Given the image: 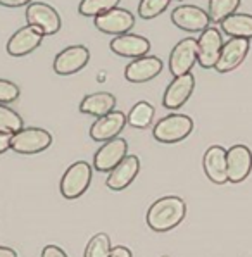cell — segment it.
<instances>
[{"label": "cell", "mask_w": 252, "mask_h": 257, "mask_svg": "<svg viewBox=\"0 0 252 257\" xmlns=\"http://www.w3.org/2000/svg\"><path fill=\"white\" fill-rule=\"evenodd\" d=\"M187 205L176 195H166L156 200L147 211V224L157 233L169 231L185 219Z\"/></svg>", "instance_id": "1"}, {"label": "cell", "mask_w": 252, "mask_h": 257, "mask_svg": "<svg viewBox=\"0 0 252 257\" xmlns=\"http://www.w3.org/2000/svg\"><path fill=\"white\" fill-rule=\"evenodd\" d=\"M192 130H194L192 117L185 114H169L154 126L152 135L161 144H178L190 135Z\"/></svg>", "instance_id": "2"}, {"label": "cell", "mask_w": 252, "mask_h": 257, "mask_svg": "<svg viewBox=\"0 0 252 257\" xmlns=\"http://www.w3.org/2000/svg\"><path fill=\"white\" fill-rule=\"evenodd\" d=\"M52 145V135L43 128H23L18 133L13 135L11 140V149L16 154H23V156H33V154H40Z\"/></svg>", "instance_id": "3"}, {"label": "cell", "mask_w": 252, "mask_h": 257, "mask_svg": "<svg viewBox=\"0 0 252 257\" xmlns=\"http://www.w3.org/2000/svg\"><path fill=\"white\" fill-rule=\"evenodd\" d=\"M92 181V166L85 161L71 164L61 180V195L68 200L78 199L88 190Z\"/></svg>", "instance_id": "4"}, {"label": "cell", "mask_w": 252, "mask_h": 257, "mask_svg": "<svg viewBox=\"0 0 252 257\" xmlns=\"http://www.w3.org/2000/svg\"><path fill=\"white\" fill-rule=\"evenodd\" d=\"M26 23L30 26H35L38 31L47 35H56L61 30V16L52 6L45 2H31L26 7Z\"/></svg>", "instance_id": "5"}, {"label": "cell", "mask_w": 252, "mask_h": 257, "mask_svg": "<svg viewBox=\"0 0 252 257\" xmlns=\"http://www.w3.org/2000/svg\"><path fill=\"white\" fill-rule=\"evenodd\" d=\"M199 57V47L194 38H183L173 47L169 55V71L173 76H182L190 73Z\"/></svg>", "instance_id": "6"}, {"label": "cell", "mask_w": 252, "mask_h": 257, "mask_svg": "<svg viewBox=\"0 0 252 257\" xmlns=\"http://www.w3.org/2000/svg\"><path fill=\"white\" fill-rule=\"evenodd\" d=\"M223 37L219 33L218 28H206L200 33L199 40H197V47H199V57L197 62L200 64V68L204 69H212L216 66L223 49Z\"/></svg>", "instance_id": "7"}, {"label": "cell", "mask_w": 252, "mask_h": 257, "mask_svg": "<svg viewBox=\"0 0 252 257\" xmlns=\"http://www.w3.org/2000/svg\"><path fill=\"white\" fill-rule=\"evenodd\" d=\"M126 156H128V144H126L124 138L116 137L109 142H104V145L95 152V156H93V168L100 173H109Z\"/></svg>", "instance_id": "8"}, {"label": "cell", "mask_w": 252, "mask_h": 257, "mask_svg": "<svg viewBox=\"0 0 252 257\" xmlns=\"http://www.w3.org/2000/svg\"><path fill=\"white\" fill-rule=\"evenodd\" d=\"M171 21L176 28L190 33H202L206 28H209L211 18L204 9L197 6H178L171 13Z\"/></svg>", "instance_id": "9"}, {"label": "cell", "mask_w": 252, "mask_h": 257, "mask_svg": "<svg viewBox=\"0 0 252 257\" xmlns=\"http://www.w3.org/2000/svg\"><path fill=\"white\" fill-rule=\"evenodd\" d=\"M95 28L98 31L105 35H124L135 25V16L130 11L121 9V7H114V9L107 11V13L93 18Z\"/></svg>", "instance_id": "10"}, {"label": "cell", "mask_w": 252, "mask_h": 257, "mask_svg": "<svg viewBox=\"0 0 252 257\" xmlns=\"http://www.w3.org/2000/svg\"><path fill=\"white\" fill-rule=\"evenodd\" d=\"M90 52L83 45H71L68 49L61 50L54 59V71L59 76H69L81 71L88 64Z\"/></svg>", "instance_id": "11"}, {"label": "cell", "mask_w": 252, "mask_h": 257, "mask_svg": "<svg viewBox=\"0 0 252 257\" xmlns=\"http://www.w3.org/2000/svg\"><path fill=\"white\" fill-rule=\"evenodd\" d=\"M228 181L242 183L252 171V152L247 145H233L226 150Z\"/></svg>", "instance_id": "12"}, {"label": "cell", "mask_w": 252, "mask_h": 257, "mask_svg": "<svg viewBox=\"0 0 252 257\" xmlns=\"http://www.w3.org/2000/svg\"><path fill=\"white\" fill-rule=\"evenodd\" d=\"M195 88V78L192 73L182 74V76H175V80L168 85L164 90L163 105L169 110H176L182 105L187 104V100L192 97Z\"/></svg>", "instance_id": "13"}, {"label": "cell", "mask_w": 252, "mask_h": 257, "mask_svg": "<svg viewBox=\"0 0 252 257\" xmlns=\"http://www.w3.org/2000/svg\"><path fill=\"white\" fill-rule=\"evenodd\" d=\"M249 50L250 42L247 38H230L226 43H223L221 54H219L214 69L218 73H230V71H233L242 64Z\"/></svg>", "instance_id": "14"}, {"label": "cell", "mask_w": 252, "mask_h": 257, "mask_svg": "<svg viewBox=\"0 0 252 257\" xmlns=\"http://www.w3.org/2000/svg\"><path fill=\"white\" fill-rule=\"evenodd\" d=\"M126 122H128V119H126L123 110H111L105 116L97 117L92 128H90V137L95 142H109L112 138L119 137Z\"/></svg>", "instance_id": "15"}, {"label": "cell", "mask_w": 252, "mask_h": 257, "mask_svg": "<svg viewBox=\"0 0 252 257\" xmlns=\"http://www.w3.org/2000/svg\"><path fill=\"white\" fill-rule=\"evenodd\" d=\"M43 35L35 26H23L9 38L7 42V52L13 57H25L40 47Z\"/></svg>", "instance_id": "16"}, {"label": "cell", "mask_w": 252, "mask_h": 257, "mask_svg": "<svg viewBox=\"0 0 252 257\" xmlns=\"http://www.w3.org/2000/svg\"><path fill=\"white\" fill-rule=\"evenodd\" d=\"M163 71V61L156 55H144L133 59L124 69V78L130 83H147Z\"/></svg>", "instance_id": "17"}, {"label": "cell", "mask_w": 252, "mask_h": 257, "mask_svg": "<svg viewBox=\"0 0 252 257\" xmlns=\"http://www.w3.org/2000/svg\"><path fill=\"white\" fill-rule=\"evenodd\" d=\"M109 47H111V50L116 55L132 57V59L144 57V55L151 52V42L147 38L140 37V35H133V33L117 35L116 38H112Z\"/></svg>", "instance_id": "18"}, {"label": "cell", "mask_w": 252, "mask_h": 257, "mask_svg": "<svg viewBox=\"0 0 252 257\" xmlns=\"http://www.w3.org/2000/svg\"><path fill=\"white\" fill-rule=\"evenodd\" d=\"M140 171V159L137 156H126L112 171H109L107 176V188L114 190V192H119L126 187L133 183V180L137 178Z\"/></svg>", "instance_id": "19"}, {"label": "cell", "mask_w": 252, "mask_h": 257, "mask_svg": "<svg viewBox=\"0 0 252 257\" xmlns=\"http://www.w3.org/2000/svg\"><path fill=\"white\" fill-rule=\"evenodd\" d=\"M204 173L212 183L223 185L228 181V166H226V150L219 145H212L204 154Z\"/></svg>", "instance_id": "20"}, {"label": "cell", "mask_w": 252, "mask_h": 257, "mask_svg": "<svg viewBox=\"0 0 252 257\" xmlns=\"http://www.w3.org/2000/svg\"><path fill=\"white\" fill-rule=\"evenodd\" d=\"M114 105H116V97L112 93L97 92V93L86 95L80 104V110L85 114H90V116L100 117L114 110Z\"/></svg>", "instance_id": "21"}, {"label": "cell", "mask_w": 252, "mask_h": 257, "mask_svg": "<svg viewBox=\"0 0 252 257\" xmlns=\"http://www.w3.org/2000/svg\"><path fill=\"white\" fill-rule=\"evenodd\" d=\"M223 33H226L231 38H252V16L250 14H240L235 13L223 19L221 23Z\"/></svg>", "instance_id": "22"}, {"label": "cell", "mask_w": 252, "mask_h": 257, "mask_svg": "<svg viewBox=\"0 0 252 257\" xmlns=\"http://www.w3.org/2000/svg\"><path fill=\"white\" fill-rule=\"evenodd\" d=\"M128 124L133 128H149L154 119V107L149 102H137L126 116Z\"/></svg>", "instance_id": "23"}, {"label": "cell", "mask_w": 252, "mask_h": 257, "mask_svg": "<svg viewBox=\"0 0 252 257\" xmlns=\"http://www.w3.org/2000/svg\"><path fill=\"white\" fill-rule=\"evenodd\" d=\"M242 0H209L207 14L212 23H221L228 16L235 14Z\"/></svg>", "instance_id": "24"}, {"label": "cell", "mask_w": 252, "mask_h": 257, "mask_svg": "<svg viewBox=\"0 0 252 257\" xmlns=\"http://www.w3.org/2000/svg\"><path fill=\"white\" fill-rule=\"evenodd\" d=\"M25 128V121L16 110L7 107L6 104H0V133L14 135L19 130Z\"/></svg>", "instance_id": "25"}, {"label": "cell", "mask_w": 252, "mask_h": 257, "mask_svg": "<svg viewBox=\"0 0 252 257\" xmlns=\"http://www.w3.org/2000/svg\"><path fill=\"white\" fill-rule=\"evenodd\" d=\"M119 2L121 0H81L78 11L85 18H97V16L117 7Z\"/></svg>", "instance_id": "26"}, {"label": "cell", "mask_w": 252, "mask_h": 257, "mask_svg": "<svg viewBox=\"0 0 252 257\" xmlns=\"http://www.w3.org/2000/svg\"><path fill=\"white\" fill-rule=\"evenodd\" d=\"M111 238L105 233H97L90 238L88 245L85 248L83 257H109L111 252Z\"/></svg>", "instance_id": "27"}, {"label": "cell", "mask_w": 252, "mask_h": 257, "mask_svg": "<svg viewBox=\"0 0 252 257\" xmlns=\"http://www.w3.org/2000/svg\"><path fill=\"white\" fill-rule=\"evenodd\" d=\"M171 0H140L139 16L142 19H154L168 9Z\"/></svg>", "instance_id": "28"}, {"label": "cell", "mask_w": 252, "mask_h": 257, "mask_svg": "<svg viewBox=\"0 0 252 257\" xmlns=\"http://www.w3.org/2000/svg\"><path fill=\"white\" fill-rule=\"evenodd\" d=\"M19 98V88L18 85L9 80L0 78V104H11V102Z\"/></svg>", "instance_id": "29"}, {"label": "cell", "mask_w": 252, "mask_h": 257, "mask_svg": "<svg viewBox=\"0 0 252 257\" xmlns=\"http://www.w3.org/2000/svg\"><path fill=\"white\" fill-rule=\"evenodd\" d=\"M40 257H68V254L57 245H47V247H43Z\"/></svg>", "instance_id": "30"}, {"label": "cell", "mask_w": 252, "mask_h": 257, "mask_svg": "<svg viewBox=\"0 0 252 257\" xmlns=\"http://www.w3.org/2000/svg\"><path fill=\"white\" fill-rule=\"evenodd\" d=\"M109 257H132V250L128 247H114L109 252Z\"/></svg>", "instance_id": "31"}, {"label": "cell", "mask_w": 252, "mask_h": 257, "mask_svg": "<svg viewBox=\"0 0 252 257\" xmlns=\"http://www.w3.org/2000/svg\"><path fill=\"white\" fill-rule=\"evenodd\" d=\"M11 140L13 135H7V133H0V154L7 152L11 149Z\"/></svg>", "instance_id": "32"}, {"label": "cell", "mask_w": 252, "mask_h": 257, "mask_svg": "<svg viewBox=\"0 0 252 257\" xmlns=\"http://www.w3.org/2000/svg\"><path fill=\"white\" fill-rule=\"evenodd\" d=\"M31 4V0H0V6L4 7H23Z\"/></svg>", "instance_id": "33"}, {"label": "cell", "mask_w": 252, "mask_h": 257, "mask_svg": "<svg viewBox=\"0 0 252 257\" xmlns=\"http://www.w3.org/2000/svg\"><path fill=\"white\" fill-rule=\"evenodd\" d=\"M0 257H18V252L11 247H0Z\"/></svg>", "instance_id": "34"}]
</instances>
